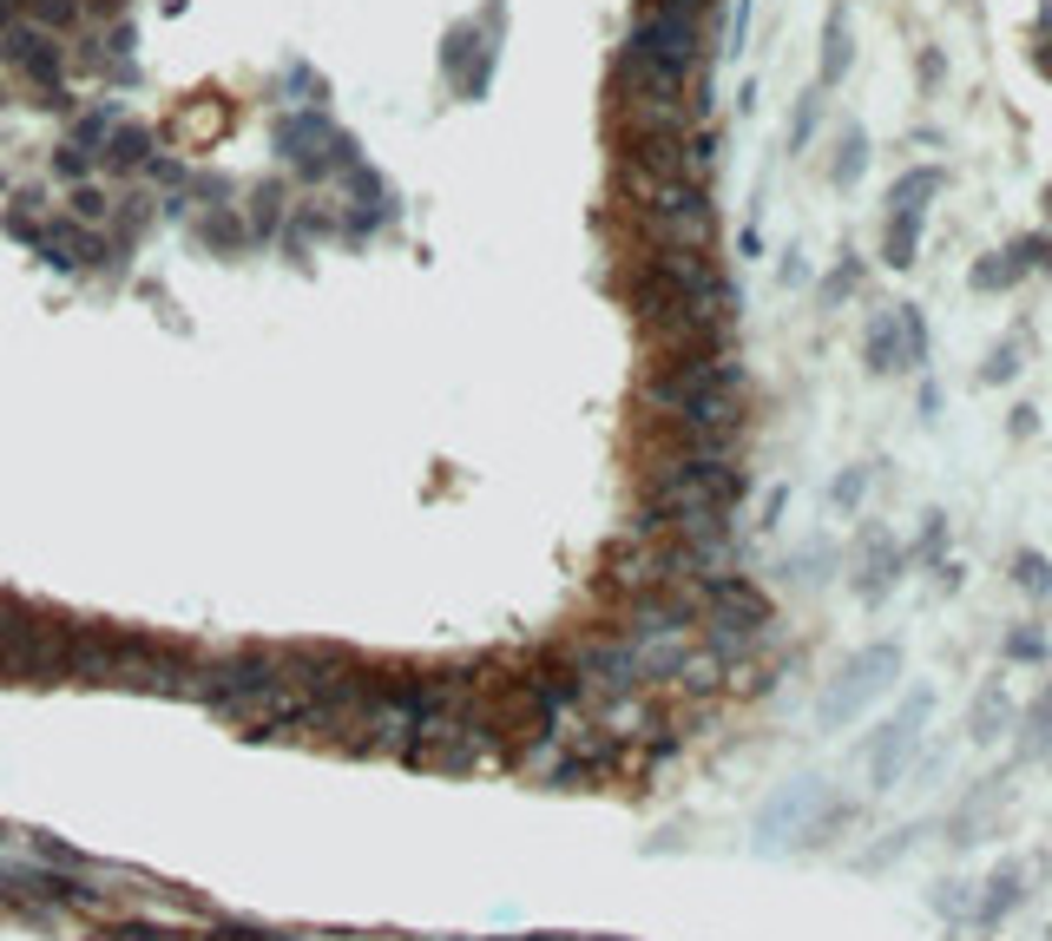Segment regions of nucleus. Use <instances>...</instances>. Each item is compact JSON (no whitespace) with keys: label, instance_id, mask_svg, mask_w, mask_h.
<instances>
[{"label":"nucleus","instance_id":"8","mask_svg":"<svg viewBox=\"0 0 1052 941\" xmlns=\"http://www.w3.org/2000/svg\"><path fill=\"white\" fill-rule=\"evenodd\" d=\"M7 53H13V60H20L27 72H40V79H53V67H60V60H53V40H47V33H7Z\"/></svg>","mask_w":1052,"mask_h":941},{"label":"nucleus","instance_id":"12","mask_svg":"<svg viewBox=\"0 0 1052 941\" xmlns=\"http://www.w3.org/2000/svg\"><path fill=\"white\" fill-rule=\"evenodd\" d=\"M72 212H79V217H106V192H92V185H86V192H72Z\"/></svg>","mask_w":1052,"mask_h":941},{"label":"nucleus","instance_id":"3","mask_svg":"<svg viewBox=\"0 0 1052 941\" xmlns=\"http://www.w3.org/2000/svg\"><path fill=\"white\" fill-rule=\"evenodd\" d=\"M626 60H651V67H665V72H685L698 67V20H685V13H645L638 27H631V40H626Z\"/></svg>","mask_w":1052,"mask_h":941},{"label":"nucleus","instance_id":"9","mask_svg":"<svg viewBox=\"0 0 1052 941\" xmlns=\"http://www.w3.org/2000/svg\"><path fill=\"white\" fill-rule=\"evenodd\" d=\"M112 165H145L151 158V133L145 126H126V133H112V151H106Z\"/></svg>","mask_w":1052,"mask_h":941},{"label":"nucleus","instance_id":"6","mask_svg":"<svg viewBox=\"0 0 1052 941\" xmlns=\"http://www.w3.org/2000/svg\"><path fill=\"white\" fill-rule=\"evenodd\" d=\"M1006 724H1013V692H1006V678H986L974 712H967V737H974V744H993Z\"/></svg>","mask_w":1052,"mask_h":941},{"label":"nucleus","instance_id":"11","mask_svg":"<svg viewBox=\"0 0 1052 941\" xmlns=\"http://www.w3.org/2000/svg\"><path fill=\"white\" fill-rule=\"evenodd\" d=\"M1006 658H1046V639H1040V633H1013V639H1006Z\"/></svg>","mask_w":1052,"mask_h":941},{"label":"nucleus","instance_id":"2","mask_svg":"<svg viewBox=\"0 0 1052 941\" xmlns=\"http://www.w3.org/2000/svg\"><path fill=\"white\" fill-rule=\"evenodd\" d=\"M927 712H934V692L914 685L908 705L882 724V737L868 744V791H895V784H902V771H908L914 751H921V724H927Z\"/></svg>","mask_w":1052,"mask_h":941},{"label":"nucleus","instance_id":"10","mask_svg":"<svg viewBox=\"0 0 1052 941\" xmlns=\"http://www.w3.org/2000/svg\"><path fill=\"white\" fill-rule=\"evenodd\" d=\"M1020 586H1026V592H1046V586H1052V574H1046V560H1040V553H1020Z\"/></svg>","mask_w":1052,"mask_h":941},{"label":"nucleus","instance_id":"13","mask_svg":"<svg viewBox=\"0 0 1052 941\" xmlns=\"http://www.w3.org/2000/svg\"><path fill=\"white\" fill-rule=\"evenodd\" d=\"M651 7H658V13H685V20H698L710 0H651Z\"/></svg>","mask_w":1052,"mask_h":941},{"label":"nucleus","instance_id":"7","mask_svg":"<svg viewBox=\"0 0 1052 941\" xmlns=\"http://www.w3.org/2000/svg\"><path fill=\"white\" fill-rule=\"evenodd\" d=\"M1052 751V685L1033 698V712H1026V724H1020V757L1033 764V757H1046Z\"/></svg>","mask_w":1052,"mask_h":941},{"label":"nucleus","instance_id":"1","mask_svg":"<svg viewBox=\"0 0 1052 941\" xmlns=\"http://www.w3.org/2000/svg\"><path fill=\"white\" fill-rule=\"evenodd\" d=\"M895 678H902V646H888V639H882V646H862L848 665H842L836 685L816 698V724H823V731L855 724L868 705H875V698H882V692H888V685H895Z\"/></svg>","mask_w":1052,"mask_h":941},{"label":"nucleus","instance_id":"4","mask_svg":"<svg viewBox=\"0 0 1052 941\" xmlns=\"http://www.w3.org/2000/svg\"><path fill=\"white\" fill-rule=\"evenodd\" d=\"M1020 902H1026V863H1013V856H1006V863L986 875L981 902H974V922H981V929H1000Z\"/></svg>","mask_w":1052,"mask_h":941},{"label":"nucleus","instance_id":"5","mask_svg":"<svg viewBox=\"0 0 1052 941\" xmlns=\"http://www.w3.org/2000/svg\"><path fill=\"white\" fill-rule=\"evenodd\" d=\"M1000 796H1006V777H981L974 796L947 816V843H961V850H967V843H981V823H986V810H1000Z\"/></svg>","mask_w":1052,"mask_h":941},{"label":"nucleus","instance_id":"14","mask_svg":"<svg viewBox=\"0 0 1052 941\" xmlns=\"http://www.w3.org/2000/svg\"><path fill=\"white\" fill-rule=\"evenodd\" d=\"M271 217H277V185L257 192V231H271Z\"/></svg>","mask_w":1052,"mask_h":941},{"label":"nucleus","instance_id":"15","mask_svg":"<svg viewBox=\"0 0 1052 941\" xmlns=\"http://www.w3.org/2000/svg\"><path fill=\"white\" fill-rule=\"evenodd\" d=\"M0 27H7V7H0Z\"/></svg>","mask_w":1052,"mask_h":941},{"label":"nucleus","instance_id":"16","mask_svg":"<svg viewBox=\"0 0 1052 941\" xmlns=\"http://www.w3.org/2000/svg\"><path fill=\"white\" fill-rule=\"evenodd\" d=\"M1046 941H1052V935H1046Z\"/></svg>","mask_w":1052,"mask_h":941}]
</instances>
